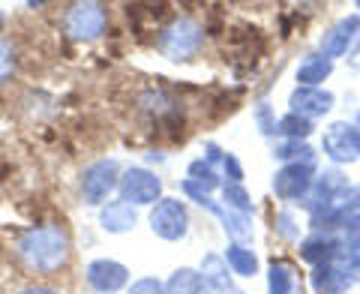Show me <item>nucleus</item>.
<instances>
[{"instance_id": "nucleus-34", "label": "nucleus", "mask_w": 360, "mask_h": 294, "mask_svg": "<svg viewBox=\"0 0 360 294\" xmlns=\"http://www.w3.org/2000/svg\"><path fill=\"white\" fill-rule=\"evenodd\" d=\"M18 294H60L58 288H49V286H27V288H21Z\"/></svg>"}, {"instance_id": "nucleus-30", "label": "nucleus", "mask_w": 360, "mask_h": 294, "mask_svg": "<svg viewBox=\"0 0 360 294\" xmlns=\"http://www.w3.org/2000/svg\"><path fill=\"white\" fill-rule=\"evenodd\" d=\"M340 231H342V243L360 246V213H348L340 225Z\"/></svg>"}, {"instance_id": "nucleus-37", "label": "nucleus", "mask_w": 360, "mask_h": 294, "mask_svg": "<svg viewBox=\"0 0 360 294\" xmlns=\"http://www.w3.org/2000/svg\"><path fill=\"white\" fill-rule=\"evenodd\" d=\"M234 294H243V291H234Z\"/></svg>"}, {"instance_id": "nucleus-20", "label": "nucleus", "mask_w": 360, "mask_h": 294, "mask_svg": "<svg viewBox=\"0 0 360 294\" xmlns=\"http://www.w3.org/2000/svg\"><path fill=\"white\" fill-rule=\"evenodd\" d=\"M222 258H225V264H229L231 274L240 276V279H250L258 274V255L246 243H229V250H225Z\"/></svg>"}, {"instance_id": "nucleus-2", "label": "nucleus", "mask_w": 360, "mask_h": 294, "mask_svg": "<svg viewBox=\"0 0 360 294\" xmlns=\"http://www.w3.org/2000/svg\"><path fill=\"white\" fill-rule=\"evenodd\" d=\"M156 45H160V51L168 60H193L201 51V45H205V27L193 15H174L160 30Z\"/></svg>"}, {"instance_id": "nucleus-19", "label": "nucleus", "mask_w": 360, "mask_h": 294, "mask_svg": "<svg viewBox=\"0 0 360 294\" xmlns=\"http://www.w3.org/2000/svg\"><path fill=\"white\" fill-rule=\"evenodd\" d=\"M333 75V60H328L321 51L307 54L297 66V87H321Z\"/></svg>"}, {"instance_id": "nucleus-24", "label": "nucleus", "mask_w": 360, "mask_h": 294, "mask_svg": "<svg viewBox=\"0 0 360 294\" xmlns=\"http://www.w3.org/2000/svg\"><path fill=\"white\" fill-rule=\"evenodd\" d=\"M222 205L231 207L234 213H243V217H250V213L255 210L252 196L246 192V186L243 184H231V180H225L222 184Z\"/></svg>"}, {"instance_id": "nucleus-22", "label": "nucleus", "mask_w": 360, "mask_h": 294, "mask_svg": "<svg viewBox=\"0 0 360 294\" xmlns=\"http://www.w3.org/2000/svg\"><path fill=\"white\" fill-rule=\"evenodd\" d=\"M165 294H205L201 274L195 267H177L165 282Z\"/></svg>"}, {"instance_id": "nucleus-4", "label": "nucleus", "mask_w": 360, "mask_h": 294, "mask_svg": "<svg viewBox=\"0 0 360 294\" xmlns=\"http://www.w3.org/2000/svg\"><path fill=\"white\" fill-rule=\"evenodd\" d=\"M180 189H184V196L189 201H195L198 207L210 210L213 217L222 222V231L231 237V243H250L252 241V219L250 217H243V213H234L231 207H225L222 201H213L205 189H198L195 184H189L186 177H184V184H180Z\"/></svg>"}, {"instance_id": "nucleus-36", "label": "nucleus", "mask_w": 360, "mask_h": 294, "mask_svg": "<svg viewBox=\"0 0 360 294\" xmlns=\"http://www.w3.org/2000/svg\"><path fill=\"white\" fill-rule=\"evenodd\" d=\"M354 6H357V9H360V0H357V4H354Z\"/></svg>"}, {"instance_id": "nucleus-27", "label": "nucleus", "mask_w": 360, "mask_h": 294, "mask_svg": "<svg viewBox=\"0 0 360 294\" xmlns=\"http://www.w3.org/2000/svg\"><path fill=\"white\" fill-rule=\"evenodd\" d=\"M274 231L283 237V241H300V229H297V219L291 210H279L274 217Z\"/></svg>"}, {"instance_id": "nucleus-23", "label": "nucleus", "mask_w": 360, "mask_h": 294, "mask_svg": "<svg viewBox=\"0 0 360 294\" xmlns=\"http://www.w3.org/2000/svg\"><path fill=\"white\" fill-rule=\"evenodd\" d=\"M274 156L283 165H291V162H307V165H315V151L309 147V141H279L274 147Z\"/></svg>"}, {"instance_id": "nucleus-21", "label": "nucleus", "mask_w": 360, "mask_h": 294, "mask_svg": "<svg viewBox=\"0 0 360 294\" xmlns=\"http://www.w3.org/2000/svg\"><path fill=\"white\" fill-rule=\"evenodd\" d=\"M186 180H189V184H195L198 189H205L207 196H210L213 189H222V184H225L222 174H219V168H213V165L205 160V156H201V160H193V162H189V168H186Z\"/></svg>"}, {"instance_id": "nucleus-10", "label": "nucleus", "mask_w": 360, "mask_h": 294, "mask_svg": "<svg viewBox=\"0 0 360 294\" xmlns=\"http://www.w3.org/2000/svg\"><path fill=\"white\" fill-rule=\"evenodd\" d=\"M84 282L96 294H117L129 288V267L115 258H94L84 267Z\"/></svg>"}, {"instance_id": "nucleus-26", "label": "nucleus", "mask_w": 360, "mask_h": 294, "mask_svg": "<svg viewBox=\"0 0 360 294\" xmlns=\"http://www.w3.org/2000/svg\"><path fill=\"white\" fill-rule=\"evenodd\" d=\"M15 75V45L0 37V87L13 82Z\"/></svg>"}, {"instance_id": "nucleus-12", "label": "nucleus", "mask_w": 360, "mask_h": 294, "mask_svg": "<svg viewBox=\"0 0 360 294\" xmlns=\"http://www.w3.org/2000/svg\"><path fill=\"white\" fill-rule=\"evenodd\" d=\"M333 106H336V96L324 87H295L291 96H288L291 115H297V117L309 120V123H315L324 115H330Z\"/></svg>"}, {"instance_id": "nucleus-7", "label": "nucleus", "mask_w": 360, "mask_h": 294, "mask_svg": "<svg viewBox=\"0 0 360 294\" xmlns=\"http://www.w3.org/2000/svg\"><path fill=\"white\" fill-rule=\"evenodd\" d=\"M108 25V13L103 4H94V0H84V4H72L63 15V30L66 37L75 42H94L105 33Z\"/></svg>"}, {"instance_id": "nucleus-29", "label": "nucleus", "mask_w": 360, "mask_h": 294, "mask_svg": "<svg viewBox=\"0 0 360 294\" xmlns=\"http://www.w3.org/2000/svg\"><path fill=\"white\" fill-rule=\"evenodd\" d=\"M127 294H165V282L156 279V276H141V279H132Z\"/></svg>"}, {"instance_id": "nucleus-14", "label": "nucleus", "mask_w": 360, "mask_h": 294, "mask_svg": "<svg viewBox=\"0 0 360 294\" xmlns=\"http://www.w3.org/2000/svg\"><path fill=\"white\" fill-rule=\"evenodd\" d=\"M354 282H357V276H352L336 262L312 267V274H309V286L315 294H348V288H352Z\"/></svg>"}, {"instance_id": "nucleus-5", "label": "nucleus", "mask_w": 360, "mask_h": 294, "mask_svg": "<svg viewBox=\"0 0 360 294\" xmlns=\"http://www.w3.org/2000/svg\"><path fill=\"white\" fill-rule=\"evenodd\" d=\"M162 177L150 172L144 165H129L127 172L120 174V186H117V198L127 201L132 207H153L156 201L162 198Z\"/></svg>"}, {"instance_id": "nucleus-28", "label": "nucleus", "mask_w": 360, "mask_h": 294, "mask_svg": "<svg viewBox=\"0 0 360 294\" xmlns=\"http://www.w3.org/2000/svg\"><path fill=\"white\" fill-rule=\"evenodd\" d=\"M217 168L231 180V184H243V165H240V160H238L234 153L222 151V153H219V160H217Z\"/></svg>"}, {"instance_id": "nucleus-35", "label": "nucleus", "mask_w": 360, "mask_h": 294, "mask_svg": "<svg viewBox=\"0 0 360 294\" xmlns=\"http://www.w3.org/2000/svg\"><path fill=\"white\" fill-rule=\"evenodd\" d=\"M354 127H357V132H360V111H357V117H354Z\"/></svg>"}, {"instance_id": "nucleus-17", "label": "nucleus", "mask_w": 360, "mask_h": 294, "mask_svg": "<svg viewBox=\"0 0 360 294\" xmlns=\"http://www.w3.org/2000/svg\"><path fill=\"white\" fill-rule=\"evenodd\" d=\"M340 246H342V237L315 231V234H309V237H303V241H300V258L307 264L319 267V264L333 262L336 253H340Z\"/></svg>"}, {"instance_id": "nucleus-6", "label": "nucleus", "mask_w": 360, "mask_h": 294, "mask_svg": "<svg viewBox=\"0 0 360 294\" xmlns=\"http://www.w3.org/2000/svg\"><path fill=\"white\" fill-rule=\"evenodd\" d=\"M148 225H150V231L160 237V241L177 243V241H184V237L189 234V210H186V205H184L180 198L162 196V198L150 207Z\"/></svg>"}, {"instance_id": "nucleus-8", "label": "nucleus", "mask_w": 360, "mask_h": 294, "mask_svg": "<svg viewBox=\"0 0 360 294\" xmlns=\"http://www.w3.org/2000/svg\"><path fill=\"white\" fill-rule=\"evenodd\" d=\"M321 153L333 162V168L352 165L360 160V132L354 123L348 120H333L321 132Z\"/></svg>"}, {"instance_id": "nucleus-11", "label": "nucleus", "mask_w": 360, "mask_h": 294, "mask_svg": "<svg viewBox=\"0 0 360 294\" xmlns=\"http://www.w3.org/2000/svg\"><path fill=\"white\" fill-rule=\"evenodd\" d=\"M348 189H352V184H348V177L342 174V168H328V172L315 174L312 192L303 205L309 210H319V207H328V205H342Z\"/></svg>"}, {"instance_id": "nucleus-25", "label": "nucleus", "mask_w": 360, "mask_h": 294, "mask_svg": "<svg viewBox=\"0 0 360 294\" xmlns=\"http://www.w3.org/2000/svg\"><path fill=\"white\" fill-rule=\"evenodd\" d=\"M312 123L309 120H303V117H297V115H288L285 117H279L276 120V135H283L285 141H307L309 135H312Z\"/></svg>"}, {"instance_id": "nucleus-3", "label": "nucleus", "mask_w": 360, "mask_h": 294, "mask_svg": "<svg viewBox=\"0 0 360 294\" xmlns=\"http://www.w3.org/2000/svg\"><path fill=\"white\" fill-rule=\"evenodd\" d=\"M120 165L117 160H96L90 162L82 180H78V189H82V201L87 207H103L105 201H111V196L117 192L120 186Z\"/></svg>"}, {"instance_id": "nucleus-13", "label": "nucleus", "mask_w": 360, "mask_h": 294, "mask_svg": "<svg viewBox=\"0 0 360 294\" xmlns=\"http://www.w3.org/2000/svg\"><path fill=\"white\" fill-rule=\"evenodd\" d=\"M357 37H360V15H345V18H340L336 25H330L328 30H324L319 49H321V54L328 60L345 58V54L352 51V45H354Z\"/></svg>"}, {"instance_id": "nucleus-15", "label": "nucleus", "mask_w": 360, "mask_h": 294, "mask_svg": "<svg viewBox=\"0 0 360 294\" xmlns=\"http://www.w3.org/2000/svg\"><path fill=\"white\" fill-rule=\"evenodd\" d=\"M139 225V207L127 205L120 198H111L99 207V229L108 234H129Z\"/></svg>"}, {"instance_id": "nucleus-18", "label": "nucleus", "mask_w": 360, "mask_h": 294, "mask_svg": "<svg viewBox=\"0 0 360 294\" xmlns=\"http://www.w3.org/2000/svg\"><path fill=\"white\" fill-rule=\"evenodd\" d=\"M267 294H303L300 274L288 258H274L267 264Z\"/></svg>"}, {"instance_id": "nucleus-16", "label": "nucleus", "mask_w": 360, "mask_h": 294, "mask_svg": "<svg viewBox=\"0 0 360 294\" xmlns=\"http://www.w3.org/2000/svg\"><path fill=\"white\" fill-rule=\"evenodd\" d=\"M201 288L205 294H234V286H231V270L225 264V258L217 255V253H207L201 258Z\"/></svg>"}, {"instance_id": "nucleus-1", "label": "nucleus", "mask_w": 360, "mask_h": 294, "mask_svg": "<svg viewBox=\"0 0 360 294\" xmlns=\"http://www.w3.org/2000/svg\"><path fill=\"white\" fill-rule=\"evenodd\" d=\"M15 253L25 262V267L37 276H54L70 264L72 258V241L63 225H33V229L21 231L15 241Z\"/></svg>"}, {"instance_id": "nucleus-31", "label": "nucleus", "mask_w": 360, "mask_h": 294, "mask_svg": "<svg viewBox=\"0 0 360 294\" xmlns=\"http://www.w3.org/2000/svg\"><path fill=\"white\" fill-rule=\"evenodd\" d=\"M255 120H258V127H262L264 135H276V117H274V111H270L267 103H258V108H255Z\"/></svg>"}, {"instance_id": "nucleus-32", "label": "nucleus", "mask_w": 360, "mask_h": 294, "mask_svg": "<svg viewBox=\"0 0 360 294\" xmlns=\"http://www.w3.org/2000/svg\"><path fill=\"white\" fill-rule=\"evenodd\" d=\"M342 210H345V217L348 213H360V184H354L352 189H348V196L342 201Z\"/></svg>"}, {"instance_id": "nucleus-9", "label": "nucleus", "mask_w": 360, "mask_h": 294, "mask_svg": "<svg viewBox=\"0 0 360 294\" xmlns=\"http://www.w3.org/2000/svg\"><path fill=\"white\" fill-rule=\"evenodd\" d=\"M312 184H315V165H307V162H291V165H283L279 172L274 174V196L285 205H297V201H307L309 192H312Z\"/></svg>"}, {"instance_id": "nucleus-33", "label": "nucleus", "mask_w": 360, "mask_h": 294, "mask_svg": "<svg viewBox=\"0 0 360 294\" xmlns=\"http://www.w3.org/2000/svg\"><path fill=\"white\" fill-rule=\"evenodd\" d=\"M348 66H352V70H360V37L354 39L352 51H348Z\"/></svg>"}]
</instances>
